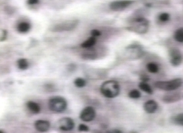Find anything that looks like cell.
<instances>
[{"label":"cell","mask_w":183,"mask_h":133,"mask_svg":"<svg viewBox=\"0 0 183 133\" xmlns=\"http://www.w3.org/2000/svg\"><path fill=\"white\" fill-rule=\"evenodd\" d=\"M101 92L105 97L115 98L120 93V86L115 81H105L101 86Z\"/></svg>","instance_id":"1"},{"label":"cell","mask_w":183,"mask_h":133,"mask_svg":"<svg viewBox=\"0 0 183 133\" xmlns=\"http://www.w3.org/2000/svg\"><path fill=\"white\" fill-rule=\"evenodd\" d=\"M149 27V21L143 17L134 19L130 26L127 27L128 30L138 34H144L147 32Z\"/></svg>","instance_id":"2"},{"label":"cell","mask_w":183,"mask_h":133,"mask_svg":"<svg viewBox=\"0 0 183 133\" xmlns=\"http://www.w3.org/2000/svg\"><path fill=\"white\" fill-rule=\"evenodd\" d=\"M182 85V79H174L169 81H157L154 83L155 87L166 91H172L179 89Z\"/></svg>","instance_id":"3"},{"label":"cell","mask_w":183,"mask_h":133,"mask_svg":"<svg viewBox=\"0 0 183 133\" xmlns=\"http://www.w3.org/2000/svg\"><path fill=\"white\" fill-rule=\"evenodd\" d=\"M67 103L66 100L61 97L51 98L48 102V107L51 111L55 112H62L67 109Z\"/></svg>","instance_id":"4"},{"label":"cell","mask_w":183,"mask_h":133,"mask_svg":"<svg viewBox=\"0 0 183 133\" xmlns=\"http://www.w3.org/2000/svg\"><path fill=\"white\" fill-rule=\"evenodd\" d=\"M96 112L92 107H87L84 109L80 114V119L83 121L90 122L95 118Z\"/></svg>","instance_id":"5"},{"label":"cell","mask_w":183,"mask_h":133,"mask_svg":"<svg viewBox=\"0 0 183 133\" xmlns=\"http://www.w3.org/2000/svg\"><path fill=\"white\" fill-rule=\"evenodd\" d=\"M133 3V1L130 0H119L111 2L109 7L111 10L115 11H120L128 7L130 5Z\"/></svg>","instance_id":"6"},{"label":"cell","mask_w":183,"mask_h":133,"mask_svg":"<svg viewBox=\"0 0 183 133\" xmlns=\"http://www.w3.org/2000/svg\"><path fill=\"white\" fill-rule=\"evenodd\" d=\"M75 127V122L72 119L69 117H64L59 120V127L63 131H69L73 129Z\"/></svg>","instance_id":"7"},{"label":"cell","mask_w":183,"mask_h":133,"mask_svg":"<svg viewBox=\"0 0 183 133\" xmlns=\"http://www.w3.org/2000/svg\"><path fill=\"white\" fill-rule=\"evenodd\" d=\"M170 62L174 66H179L182 63V55L180 54L179 50L176 49H172L170 51Z\"/></svg>","instance_id":"8"},{"label":"cell","mask_w":183,"mask_h":133,"mask_svg":"<svg viewBox=\"0 0 183 133\" xmlns=\"http://www.w3.org/2000/svg\"><path fill=\"white\" fill-rule=\"evenodd\" d=\"M35 128L39 132H47L50 128V122L45 120H38L35 122Z\"/></svg>","instance_id":"9"},{"label":"cell","mask_w":183,"mask_h":133,"mask_svg":"<svg viewBox=\"0 0 183 133\" xmlns=\"http://www.w3.org/2000/svg\"><path fill=\"white\" fill-rule=\"evenodd\" d=\"M158 108V104L154 100H150L147 101L144 104V110L147 113H154Z\"/></svg>","instance_id":"10"},{"label":"cell","mask_w":183,"mask_h":133,"mask_svg":"<svg viewBox=\"0 0 183 133\" xmlns=\"http://www.w3.org/2000/svg\"><path fill=\"white\" fill-rule=\"evenodd\" d=\"M27 107L30 111L34 114H38L41 111L40 107L37 103L33 101H29L27 103Z\"/></svg>","instance_id":"11"},{"label":"cell","mask_w":183,"mask_h":133,"mask_svg":"<svg viewBox=\"0 0 183 133\" xmlns=\"http://www.w3.org/2000/svg\"><path fill=\"white\" fill-rule=\"evenodd\" d=\"M31 29V25L27 22H21L18 24L17 27V29L19 33H27Z\"/></svg>","instance_id":"12"},{"label":"cell","mask_w":183,"mask_h":133,"mask_svg":"<svg viewBox=\"0 0 183 133\" xmlns=\"http://www.w3.org/2000/svg\"><path fill=\"white\" fill-rule=\"evenodd\" d=\"M97 39L95 37H91L87 39L85 41H84L82 44H81V47L85 49H88L91 47H93V45L96 44Z\"/></svg>","instance_id":"13"},{"label":"cell","mask_w":183,"mask_h":133,"mask_svg":"<svg viewBox=\"0 0 183 133\" xmlns=\"http://www.w3.org/2000/svg\"><path fill=\"white\" fill-rule=\"evenodd\" d=\"M180 99V96L177 93L172 94H168L164 97L163 101L166 103H173L177 101H179Z\"/></svg>","instance_id":"14"},{"label":"cell","mask_w":183,"mask_h":133,"mask_svg":"<svg viewBox=\"0 0 183 133\" xmlns=\"http://www.w3.org/2000/svg\"><path fill=\"white\" fill-rule=\"evenodd\" d=\"M139 87L141 89L142 91H143L144 92H145L149 94H152V89L150 87L149 84H147L146 82H143L142 81L141 83H139Z\"/></svg>","instance_id":"15"},{"label":"cell","mask_w":183,"mask_h":133,"mask_svg":"<svg viewBox=\"0 0 183 133\" xmlns=\"http://www.w3.org/2000/svg\"><path fill=\"white\" fill-rule=\"evenodd\" d=\"M17 66L21 70L27 69L28 66H29L27 60L25 59H20L17 61Z\"/></svg>","instance_id":"16"},{"label":"cell","mask_w":183,"mask_h":133,"mask_svg":"<svg viewBox=\"0 0 183 133\" xmlns=\"http://www.w3.org/2000/svg\"><path fill=\"white\" fill-rule=\"evenodd\" d=\"M174 39L178 42H183V29L182 28L177 29L174 33Z\"/></svg>","instance_id":"17"},{"label":"cell","mask_w":183,"mask_h":133,"mask_svg":"<svg viewBox=\"0 0 183 133\" xmlns=\"http://www.w3.org/2000/svg\"><path fill=\"white\" fill-rule=\"evenodd\" d=\"M147 67L150 73H156L159 71V66L154 63H149L147 64Z\"/></svg>","instance_id":"18"},{"label":"cell","mask_w":183,"mask_h":133,"mask_svg":"<svg viewBox=\"0 0 183 133\" xmlns=\"http://www.w3.org/2000/svg\"><path fill=\"white\" fill-rule=\"evenodd\" d=\"M74 84L78 88H83L86 85V81L82 78H77L74 81Z\"/></svg>","instance_id":"19"},{"label":"cell","mask_w":183,"mask_h":133,"mask_svg":"<svg viewBox=\"0 0 183 133\" xmlns=\"http://www.w3.org/2000/svg\"><path fill=\"white\" fill-rule=\"evenodd\" d=\"M141 93H140L138 90H137V89H134V90L129 92V97L131 99H139L140 97H141Z\"/></svg>","instance_id":"20"},{"label":"cell","mask_w":183,"mask_h":133,"mask_svg":"<svg viewBox=\"0 0 183 133\" xmlns=\"http://www.w3.org/2000/svg\"><path fill=\"white\" fill-rule=\"evenodd\" d=\"M174 122V123L180 125V126H182L183 124V115L182 114H178L177 116L173 117V120H172Z\"/></svg>","instance_id":"21"},{"label":"cell","mask_w":183,"mask_h":133,"mask_svg":"<svg viewBox=\"0 0 183 133\" xmlns=\"http://www.w3.org/2000/svg\"><path fill=\"white\" fill-rule=\"evenodd\" d=\"M159 19L162 22H166L170 19V15L167 13H162L159 17Z\"/></svg>","instance_id":"22"},{"label":"cell","mask_w":183,"mask_h":133,"mask_svg":"<svg viewBox=\"0 0 183 133\" xmlns=\"http://www.w3.org/2000/svg\"><path fill=\"white\" fill-rule=\"evenodd\" d=\"M79 130L81 132H87L89 130V127L87 126V125L81 124L79 126Z\"/></svg>","instance_id":"23"},{"label":"cell","mask_w":183,"mask_h":133,"mask_svg":"<svg viewBox=\"0 0 183 133\" xmlns=\"http://www.w3.org/2000/svg\"><path fill=\"white\" fill-rule=\"evenodd\" d=\"M91 34L93 37H96L100 36V35H101V32L100 31H99L98 29H93V30H91Z\"/></svg>","instance_id":"24"},{"label":"cell","mask_w":183,"mask_h":133,"mask_svg":"<svg viewBox=\"0 0 183 133\" xmlns=\"http://www.w3.org/2000/svg\"><path fill=\"white\" fill-rule=\"evenodd\" d=\"M27 2L29 5H35L39 3V0H27Z\"/></svg>","instance_id":"25"},{"label":"cell","mask_w":183,"mask_h":133,"mask_svg":"<svg viewBox=\"0 0 183 133\" xmlns=\"http://www.w3.org/2000/svg\"><path fill=\"white\" fill-rule=\"evenodd\" d=\"M141 79L143 81V82H146V83L149 81V78L147 75H143L141 77Z\"/></svg>","instance_id":"26"},{"label":"cell","mask_w":183,"mask_h":133,"mask_svg":"<svg viewBox=\"0 0 183 133\" xmlns=\"http://www.w3.org/2000/svg\"><path fill=\"white\" fill-rule=\"evenodd\" d=\"M3 132V131H1V130H0V133H2Z\"/></svg>","instance_id":"27"}]
</instances>
